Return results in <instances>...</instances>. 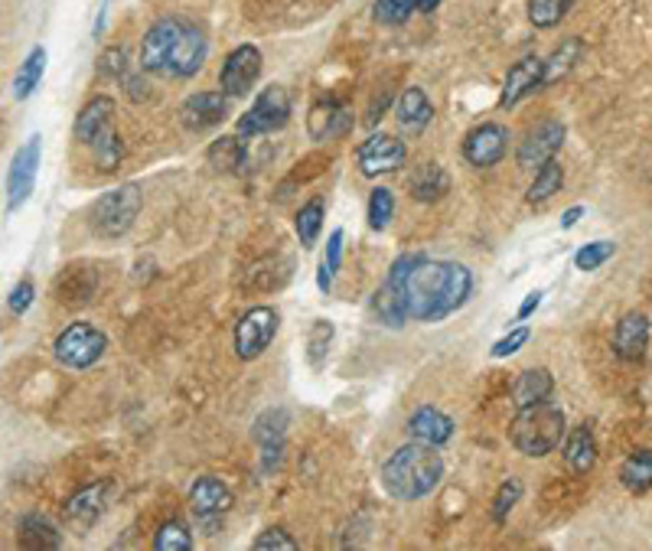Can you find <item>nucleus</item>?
Wrapping results in <instances>:
<instances>
[{"mask_svg": "<svg viewBox=\"0 0 652 551\" xmlns=\"http://www.w3.org/2000/svg\"><path fill=\"white\" fill-rule=\"evenodd\" d=\"M40 161H43V138L34 134L17 148L11 170H8V213H17L30 200V193L37 187Z\"/></svg>", "mask_w": 652, "mask_h": 551, "instance_id": "obj_8", "label": "nucleus"}, {"mask_svg": "<svg viewBox=\"0 0 652 551\" xmlns=\"http://www.w3.org/2000/svg\"><path fill=\"white\" fill-rule=\"evenodd\" d=\"M252 548H255V551H297V541H294L281 525H274V528H265V531L252 541Z\"/></svg>", "mask_w": 652, "mask_h": 551, "instance_id": "obj_45", "label": "nucleus"}, {"mask_svg": "<svg viewBox=\"0 0 652 551\" xmlns=\"http://www.w3.org/2000/svg\"><path fill=\"white\" fill-rule=\"evenodd\" d=\"M561 187H564V167L558 164V157H551L548 164H541L538 170H535V180L528 183V193H525V200L535 206V203H548L554 193H561Z\"/></svg>", "mask_w": 652, "mask_h": 551, "instance_id": "obj_33", "label": "nucleus"}, {"mask_svg": "<svg viewBox=\"0 0 652 551\" xmlns=\"http://www.w3.org/2000/svg\"><path fill=\"white\" fill-rule=\"evenodd\" d=\"M528 336H532V330L528 326H515L512 333H506L502 339H496L493 343V359H506V356H512V353H519L525 343H528Z\"/></svg>", "mask_w": 652, "mask_h": 551, "instance_id": "obj_47", "label": "nucleus"}, {"mask_svg": "<svg viewBox=\"0 0 652 551\" xmlns=\"http://www.w3.org/2000/svg\"><path fill=\"white\" fill-rule=\"evenodd\" d=\"M17 538H21V548H27V551H56V548H63V531L40 512H30V515L21 518Z\"/></svg>", "mask_w": 652, "mask_h": 551, "instance_id": "obj_27", "label": "nucleus"}, {"mask_svg": "<svg viewBox=\"0 0 652 551\" xmlns=\"http://www.w3.org/2000/svg\"><path fill=\"white\" fill-rule=\"evenodd\" d=\"M434 118V105L431 99L424 95V89L411 86L398 95V105H395V121L405 134H421Z\"/></svg>", "mask_w": 652, "mask_h": 551, "instance_id": "obj_24", "label": "nucleus"}, {"mask_svg": "<svg viewBox=\"0 0 652 551\" xmlns=\"http://www.w3.org/2000/svg\"><path fill=\"white\" fill-rule=\"evenodd\" d=\"M108 496H112V483H108V479H99V483H92V486H82V489L73 492V496L66 499V505H63L66 522L76 525V528H92V525L105 515Z\"/></svg>", "mask_w": 652, "mask_h": 551, "instance_id": "obj_14", "label": "nucleus"}, {"mask_svg": "<svg viewBox=\"0 0 652 551\" xmlns=\"http://www.w3.org/2000/svg\"><path fill=\"white\" fill-rule=\"evenodd\" d=\"M226 118H229V95L222 89L196 92L180 108V121L187 125V131H209V128H219Z\"/></svg>", "mask_w": 652, "mask_h": 551, "instance_id": "obj_15", "label": "nucleus"}, {"mask_svg": "<svg viewBox=\"0 0 652 551\" xmlns=\"http://www.w3.org/2000/svg\"><path fill=\"white\" fill-rule=\"evenodd\" d=\"M580 56H584V43L577 40V37H571V40H564L548 60H545V73H541V89H548V86H554V82H561L577 63H580Z\"/></svg>", "mask_w": 652, "mask_h": 551, "instance_id": "obj_31", "label": "nucleus"}, {"mask_svg": "<svg viewBox=\"0 0 652 551\" xmlns=\"http://www.w3.org/2000/svg\"><path fill=\"white\" fill-rule=\"evenodd\" d=\"M330 343H333V323H330V320H317V323L310 326V339H307V359H310L314 369L323 366Z\"/></svg>", "mask_w": 652, "mask_h": 551, "instance_id": "obj_43", "label": "nucleus"}, {"mask_svg": "<svg viewBox=\"0 0 652 551\" xmlns=\"http://www.w3.org/2000/svg\"><path fill=\"white\" fill-rule=\"evenodd\" d=\"M99 76L102 79H125L128 76V53L122 47H112L99 56Z\"/></svg>", "mask_w": 652, "mask_h": 551, "instance_id": "obj_46", "label": "nucleus"}, {"mask_svg": "<svg viewBox=\"0 0 652 551\" xmlns=\"http://www.w3.org/2000/svg\"><path fill=\"white\" fill-rule=\"evenodd\" d=\"M414 11H418V0H375L372 17L382 27H401L411 21Z\"/></svg>", "mask_w": 652, "mask_h": 551, "instance_id": "obj_37", "label": "nucleus"}, {"mask_svg": "<svg viewBox=\"0 0 652 551\" xmlns=\"http://www.w3.org/2000/svg\"><path fill=\"white\" fill-rule=\"evenodd\" d=\"M541 73H545V60H538V56H522V60L506 73L499 105H502V108H515V105H519L522 99H528L532 92H541Z\"/></svg>", "mask_w": 652, "mask_h": 551, "instance_id": "obj_16", "label": "nucleus"}, {"mask_svg": "<svg viewBox=\"0 0 652 551\" xmlns=\"http://www.w3.org/2000/svg\"><path fill=\"white\" fill-rule=\"evenodd\" d=\"M392 216H395V193L388 187H375L369 196V226L375 232H382V229H388Z\"/></svg>", "mask_w": 652, "mask_h": 551, "instance_id": "obj_40", "label": "nucleus"}, {"mask_svg": "<svg viewBox=\"0 0 652 551\" xmlns=\"http://www.w3.org/2000/svg\"><path fill=\"white\" fill-rule=\"evenodd\" d=\"M385 291L395 297L405 320L440 323L470 300L473 274L460 261L405 255L392 265L385 278Z\"/></svg>", "mask_w": 652, "mask_h": 551, "instance_id": "obj_1", "label": "nucleus"}, {"mask_svg": "<svg viewBox=\"0 0 652 551\" xmlns=\"http://www.w3.org/2000/svg\"><path fill=\"white\" fill-rule=\"evenodd\" d=\"M209 43L203 30L183 17H161L141 43V73L161 79H193L206 63Z\"/></svg>", "mask_w": 652, "mask_h": 551, "instance_id": "obj_2", "label": "nucleus"}, {"mask_svg": "<svg viewBox=\"0 0 652 551\" xmlns=\"http://www.w3.org/2000/svg\"><path fill=\"white\" fill-rule=\"evenodd\" d=\"M144 193L138 183H125L118 190L102 193L89 209V226L99 239H122L141 216Z\"/></svg>", "mask_w": 652, "mask_h": 551, "instance_id": "obj_5", "label": "nucleus"}, {"mask_svg": "<svg viewBox=\"0 0 652 551\" xmlns=\"http://www.w3.org/2000/svg\"><path fill=\"white\" fill-rule=\"evenodd\" d=\"M551 392H554V379H551L548 369H525L512 385V405L525 408V405L551 398Z\"/></svg>", "mask_w": 652, "mask_h": 551, "instance_id": "obj_29", "label": "nucleus"}, {"mask_svg": "<svg viewBox=\"0 0 652 551\" xmlns=\"http://www.w3.org/2000/svg\"><path fill=\"white\" fill-rule=\"evenodd\" d=\"M580 216H584V206H571V209H564V216H561V229H574V226L580 222Z\"/></svg>", "mask_w": 652, "mask_h": 551, "instance_id": "obj_51", "label": "nucleus"}, {"mask_svg": "<svg viewBox=\"0 0 652 551\" xmlns=\"http://www.w3.org/2000/svg\"><path fill=\"white\" fill-rule=\"evenodd\" d=\"M323 216H327V206H323V196H314L301 206L297 219H294V229H297V239L304 248H314L317 239H320V229H323Z\"/></svg>", "mask_w": 652, "mask_h": 551, "instance_id": "obj_34", "label": "nucleus"}, {"mask_svg": "<svg viewBox=\"0 0 652 551\" xmlns=\"http://www.w3.org/2000/svg\"><path fill=\"white\" fill-rule=\"evenodd\" d=\"M619 483L632 496H645L652 489V447L632 450L619 466Z\"/></svg>", "mask_w": 652, "mask_h": 551, "instance_id": "obj_30", "label": "nucleus"}, {"mask_svg": "<svg viewBox=\"0 0 652 551\" xmlns=\"http://www.w3.org/2000/svg\"><path fill=\"white\" fill-rule=\"evenodd\" d=\"M509 128L499 121H483L463 138V161L476 170H489L506 161L509 154Z\"/></svg>", "mask_w": 652, "mask_h": 551, "instance_id": "obj_11", "label": "nucleus"}, {"mask_svg": "<svg viewBox=\"0 0 652 551\" xmlns=\"http://www.w3.org/2000/svg\"><path fill=\"white\" fill-rule=\"evenodd\" d=\"M112 128H115V99H112V95H95V99L76 115L73 134H76L79 144H89V148H92V144L102 141Z\"/></svg>", "mask_w": 652, "mask_h": 551, "instance_id": "obj_19", "label": "nucleus"}, {"mask_svg": "<svg viewBox=\"0 0 652 551\" xmlns=\"http://www.w3.org/2000/svg\"><path fill=\"white\" fill-rule=\"evenodd\" d=\"M571 8L574 0H528V21L535 30H551L567 17Z\"/></svg>", "mask_w": 652, "mask_h": 551, "instance_id": "obj_36", "label": "nucleus"}, {"mask_svg": "<svg viewBox=\"0 0 652 551\" xmlns=\"http://www.w3.org/2000/svg\"><path fill=\"white\" fill-rule=\"evenodd\" d=\"M564 431H567L564 408L545 398L519 408V414L509 424V444L522 457H548L554 447H561Z\"/></svg>", "mask_w": 652, "mask_h": 551, "instance_id": "obj_4", "label": "nucleus"}, {"mask_svg": "<svg viewBox=\"0 0 652 551\" xmlns=\"http://www.w3.org/2000/svg\"><path fill=\"white\" fill-rule=\"evenodd\" d=\"M522 492H525V486H522V479H515V476H509V479L499 483V489H496V496H493V509H489V515H493L496 525H502V522L509 518V512L519 505Z\"/></svg>", "mask_w": 652, "mask_h": 551, "instance_id": "obj_38", "label": "nucleus"}, {"mask_svg": "<svg viewBox=\"0 0 652 551\" xmlns=\"http://www.w3.org/2000/svg\"><path fill=\"white\" fill-rule=\"evenodd\" d=\"M245 157H248V151H245V141L235 134H222L219 141H213L209 144V151H206V164L216 170V174H239L242 167H245Z\"/></svg>", "mask_w": 652, "mask_h": 551, "instance_id": "obj_28", "label": "nucleus"}, {"mask_svg": "<svg viewBox=\"0 0 652 551\" xmlns=\"http://www.w3.org/2000/svg\"><path fill=\"white\" fill-rule=\"evenodd\" d=\"M281 317L274 307H252L239 323H235V356L252 362L258 359L278 336Z\"/></svg>", "mask_w": 652, "mask_h": 551, "instance_id": "obj_9", "label": "nucleus"}, {"mask_svg": "<svg viewBox=\"0 0 652 551\" xmlns=\"http://www.w3.org/2000/svg\"><path fill=\"white\" fill-rule=\"evenodd\" d=\"M92 154H95V164H99V170H115L118 164H122V157H125V144H122V134L112 128L102 141H95L92 144Z\"/></svg>", "mask_w": 652, "mask_h": 551, "instance_id": "obj_41", "label": "nucleus"}, {"mask_svg": "<svg viewBox=\"0 0 652 551\" xmlns=\"http://www.w3.org/2000/svg\"><path fill=\"white\" fill-rule=\"evenodd\" d=\"M343 239L346 232L343 229H333L330 239H327V252H323V261H320V271H317V287L323 294L333 291V281L340 274V265H343Z\"/></svg>", "mask_w": 652, "mask_h": 551, "instance_id": "obj_35", "label": "nucleus"}, {"mask_svg": "<svg viewBox=\"0 0 652 551\" xmlns=\"http://www.w3.org/2000/svg\"><path fill=\"white\" fill-rule=\"evenodd\" d=\"M353 128V112L349 105L336 102V99H327L320 105L310 108V118H307V131L314 141H336V138H346Z\"/></svg>", "mask_w": 652, "mask_h": 551, "instance_id": "obj_20", "label": "nucleus"}, {"mask_svg": "<svg viewBox=\"0 0 652 551\" xmlns=\"http://www.w3.org/2000/svg\"><path fill=\"white\" fill-rule=\"evenodd\" d=\"M649 349V317L639 310H629L619 317L613 330V353L623 362H639Z\"/></svg>", "mask_w": 652, "mask_h": 551, "instance_id": "obj_18", "label": "nucleus"}, {"mask_svg": "<svg viewBox=\"0 0 652 551\" xmlns=\"http://www.w3.org/2000/svg\"><path fill=\"white\" fill-rule=\"evenodd\" d=\"M99 291V271L89 268V265H69L60 271L56 284H53V294H56V304L63 307H86Z\"/></svg>", "mask_w": 652, "mask_h": 551, "instance_id": "obj_17", "label": "nucleus"}, {"mask_svg": "<svg viewBox=\"0 0 652 551\" xmlns=\"http://www.w3.org/2000/svg\"><path fill=\"white\" fill-rule=\"evenodd\" d=\"M105 349H108V336L86 320L69 323L53 343L56 362L66 366V369H89L105 356Z\"/></svg>", "mask_w": 652, "mask_h": 551, "instance_id": "obj_7", "label": "nucleus"}, {"mask_svg": "<svg viewBox=\"0 0 652 551\" xmlns=\"http://www.w3.org/2000/svg\"><path fill=\"white\" fill-rule=\"evenodd\" d=\"M541 297H545L541 291H532V294H528V297L519 304V313H515V320H528V317H532V313L541 307Z\"/></svg>", "mask_w": 652, "mask_h": 551, "instance_id": "obj_50", "label": "nucleus"}, {"mask_svg": "<svg viewBox=\"0 0 652 551\" xmlns=\"http://www.w3.org/2000/svg\"><path fill=\"white\" fill-rule=\"evenodd\" d=\"M408 193L414 203H437L450 193V177L440 164L424 161L408 174Z\"/></svg>", "mask_w": 652, "mask_h": 551, "instance_id": "obj_23", "label": "nucleus"}, {"mask_svg": "<svg viewBox=\"0 0 652 551\" xmlns=\"http://www.w3.org/2000/svg\"><path fill=\"white\" fill-rule=\"evenodd\" d=\"M437 4H440V0H418V11L431 14V11H437Z\"/></svg>", "mask_w": 652, "mask_h": 551, "instance_id": "obj_52", "label": "nucleus"}, {"mask_svg": "<svg viewBox=\"0 0 652 551\" xmlns=\"http://www.w3.org/2000/svg\"><path fill=\"white\" fill-rule=\"evenodd\" d=\"M287 424H291V418H287L284 408H268V411L255 421V440H258L261 450H265V466H271V457L281 460Z\"/></svg>", "mask_w": 652, "mask_h": 551, "instance_id": "obj_26", "label": "nucleus"}, {"mask_svg": "<svg viewBox=\"0 0 652 551\" xmlns=\"http://www.w3.org/2000/svg\"><path fill=\"white\" fill-rule=\"evenodd\" d=\"M561 453H564V463H567L571 473L587 476V473L593 470V463H597V437H593L590 424H577V427H571V434L564 437Z\"/></svg>", "mask_w": 652, "mask_h": 551, "instance_id": "obj_25", "label": "nucleus"}, {"mask_svg": "<svg viewBox=\"0 0 652 551\" xmlns=\"http://www.w3.org/2000/svg\"><path fill=\"white\" fill-rule=\"evenodd\" d=\"M291 121V92L284 86H268L252 102V108L239 118L235 134L242 141H252L258 134H274Z\"/></svg>", "mask_w": 652, "mask_h": 551, "instance_id": "obj_6", "label": "nucleus"}, {"mask_svg": "<svg viewBox=\"0 0 652 551\" xmlns=\"http://www.w3.org/2000/svg\"><path fill=\"white\" fill-rule=\"evenodd\" d=\"M261 66H265V63H261V50H258V47H252V43L235 47V50L226 56L222 69H219V86H222V92H226L229 99H245V95L258 86Z\"/></svg>", "mask_w": 652, "mask_h": 551, "instance_id": "obj_10", "label": "nucleus"}, {"mask_svg": "<svg viewBox=\"0 0 652 551\" xmlns=\"http://www.w3.org/2000/svg\"><path fill=\"white\" fill-rule=\"evenodd\" d=\"M616 245L613 242H590V245H580L574 252V268L577 271H597L600 265H606L613 258Z\"/></svg>", "mask_w": 652, "mask_h": 551, "instance_id": "obj_42", "label": "nucleus"}, {"mask_svg": "<svg viewBox=\"0 0 652 551\" xmlns=\"http://www.w3.org/2000/svg\"><path fill=\"white\" fill-rule=\"evenodd\" d=\"M43 73H47V50H43V47H34L30 56L24 60V66L17 69V79H14V99H17V102H27V99L40 89Z\"/></svg>", "mask_w": 652, "mask_h": 551, "instance_id": "obj_32", "label": "nucleus"}, {"mask_svg": "<svg viewBox=\"0 0 652 551\" xmlns=\"http://www.w3.org/2000/svg\"><path fill=\"white\" fill-rule=\"evenodd\" d=\"M408 437L411 440H421V444H431V447H440L453 437V421L440 411V408H418L411 418H408Z\"/></svg>", "mask_w": 652, "mask_h": 551, "instance_id": "obj_22", "label": "nucleus"}, {"mask_svg": "<svg viewBox=\"0 0 652 551\" xmlns=\"http://www.w3.org/2000/svg\"><path fill=\"white\" fill-rule=\"evenodd\" d=\"M125 86H128V99H131V102H144V99H151V92H148L151 86H148L144 76H131Z\"/></svg>", "mask_w": 652, "mask_h": 551, "instance_id": "obj_49", "label": "nucleus"}, {"mask_svg": "<svg viewBox=\"0 0 652 551\" xmlns=\"http://www.w3.org/2000/svg\"><path fill=\"white\" fill-rule=\"evenodd\" d=\"M154 548L157 551H190L193 548V531L187 528V522L170 518L161 525V531L154 535Z\"/></svg>", "mask_w": 652, "mask_h": 551, "instance_id": "obj_39", "label": "nucleus"}, {"mask_svg": "<svg viewBox=\"0 0 652 551\" xmlns=\"http://www.w3.org/2000/svg\"><path fill=\"white\" fill-rule=\"evenodd\" d=\"M372 313H375V320L379 323H385V326H405L408 320L401 317V310H398V304H395V297L385 291V284L372 294Z\"/></svg>", "mask_w": 652, "mask_h": 551, "instance_id": "obj_44", "label": "nucleus"}, {"mask_svg": "<svg viewBox=\"0 0 652 551\" xmlns=\"http://www.w3.org/2000/svg\"><path fill=\"white\" fill-rule=\"evenodd\" d=\"M235 505V492L219 476H200L190 486V509L196 518H216Z\"/></svg>", "mask_w": 652, "mask_h": 551, "instance_id": "obj_21", "label": "nucleus"}, {"mask_svg": "<svg viewBox=\"0 0 652 551\" xmlns=\"http://www.w3.org/2000/svg\"><path fill=\"white\" fill-rule=\"evenodd\" d=\"M34 297H37V287H34V281L30 278H24L14 291H11V297H8V307H11V313H27L30 310V304H34Z\"/></svg>", "mask_w": 652, "mask_h": 551, "instance_id": "obj_48", "label": "nucleus"}, {"mask_svg": "<svg viewBox=\"0 0 652 551\" xmlns=\"http://www.w3.org/2000/svg\"><path fill=\"white\" fill-rule=\"evenodd\" d=\"M444 479V457L437 447L411 440L388 453L382 463V486L398 502H418L431 496Z\"/></svg>", "mask_w": 652, "mask_h": 551, "instance_id": "obj_3", "label": "nucleus"}, {"mask_svg": "<svg viewBox=\"0 0 652 551\" xmlns=\"http://www.w3.org/2000/svg\"><path fill=\"white\" fill-rule=\"evenodd\" d=\"M356 161H359V174L372 180V177H385V174L401 170L405 161H408V148H405V141H398L392 134H372L369 141L359 144Z\"/></svg>", "mask_w": 652, "mask_h": 551, "instance_id": "obj_13", "label": "nucleus"}, {"mask_svg": "<svg viewBox=\"0 0 652 551\" xmlns=\"http://www.w3.org/2000/svg\"><path fill=\"white\" fill-rule=\"evenodd\" d=\"M564 134H567V128H564L558 118L538 121V125L528 128L525 138L519 141L515 164H519L522 170H538L541 164H548L551 157H558V151H561V144H564Z\"/></svg>", "mask_w": 652, "mask_h": 551, "instance_id": "obj_12", "label": "nucleus"}]
</instances>
